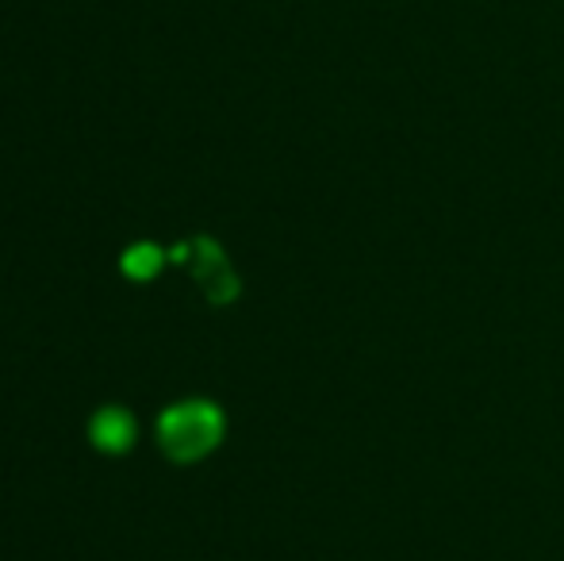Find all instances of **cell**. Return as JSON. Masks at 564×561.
<instances>
[{
    "label": "cell",
    "instance_id": "cell-4",
    "mask_svg": "<svg viewBox=\"0 0 564 561\" xmlns=\"http://www.w3.org/2000/svg\"><path fill=\"white\" fill-rule=\"evenodd\" d=\"M162 247H154V242H139V247H131L123 255V273L134 281H150L158 270H162Z\"/></svg>",
    "mask_w": 564,
    "mask_h": 561
},
{
    "label": "cell",
    "instance_id": "cell-3",
    "mask_svg": "<svg viewBox=\"0 0 564 561\" xmlns=\"http://www.w3.org/2000/svg\"><path fill=\"white\" fill-rule=\"evenodd\" d=\"M196 278L204 281V289H208V296L212 300H230L238 292V281H235V273L227 270V262H224V250L216 247V242H208V239H200L196 242Z\"/></svg>",
    "mask_w": 564,
    "mask_h": 561
},
{
    "label": "cell",
    "instance_id": "cell-1",
    "mask_svg": "<svg viewBox=\"0 0 564 561\" xmlns=\"http://www.w3.org/2000/svg\"><path fill=\"white\" fill-rule=\"evenodd\" d=\"M227 420L212 400H181L165 408L158 420V442L177 465H193L208 457L224 442Z\"/></svg>",
    "mask_w": 564,
    "mask_h": 561
},
{
    "label": "cell",
    "instance_id": "cell-2",
    "mask_svg": "<svg viewBox=\"0 0 564 561\" xmlns=\"http://www.w3.org/2000/svg\"><path fill=\"white\" fill-rule=\"evenodd\" d=\"M134 434H139V427H134V416L127 412V408H100L97 416H93L89 423V439L97 450H105V454H123L127 446L134 442Z\"/></svg>",
    "mask_w": 564,
    "mask_h": 561
}]
</instances>
